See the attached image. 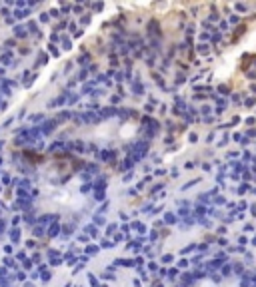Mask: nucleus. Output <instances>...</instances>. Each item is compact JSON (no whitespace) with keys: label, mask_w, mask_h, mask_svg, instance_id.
<instances>
[{"label":"nucleus","mask_w":256,"mask_h":287,"mask_svg":"<svg viewBox=\"0 0 256 287\" xmlns=\"http://www.w3.org/2000/svg\"><path fill=\"white\" fill-rule=\"evenodd\" d=\"M40 195H42L44 207L60 215H76L78 211L84 210V205L88 201L82 180L72 174L62 176V171L58 170H56V176L54 174L44 176Z\"/></svg>","instance_id":"1"},{"label":"nucleus","mask_w":256,"mask_h":287,"mask_svg":"<svg viewBox=\"0 0 256 287\" xmlns=\"http://www.w3.org/2000/svg\"><path fill=\"white\" fill-rule=\"evenodd\" d=\"M194 287H246L234 275H206L194 283Z\"/></svg>","instance_id":"2"}]
</instances>
